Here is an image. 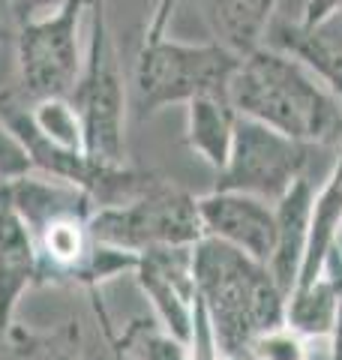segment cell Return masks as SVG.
<instances>
[{
    "instance_id": "cell-1",
    "label": "cell",
    "mask_w": 342,
    "mask_h": 360,
    "mask_svg": "<svg viewBox=\"0 0 342 360\" xmlns=\"http://www.w3.org/2000/svg\"><path fill=\"white\" fill-rule=\"evenodd\" d=\"M228 99L237 115L298 141L315 148H336L342 141V103L310 66L273 45H261L241 60L228 84Z\"/></svg>"
},
{
    "instance_id": "cell-2",
    "label": "cell",
    "mask_w": 342,
    "mask_h": 360,
    "mask_svg": "<svg viewBox=\"0 0 342 360\" xmlns=\"http://www.w3.org/2000/svg\"><path fill=\"white\" fill-rule=\"evenodd\" d=\"M198 300L222 357H246L255 336L285 324L289 295L277 285L267 264L216 238L192 246Z\"/></svg>"
},
{
    "instance_id": "cell-3",
    "label": "cell",
    "mask_w": 342,
    "mask_h": 360,
    "mask_svg": "<svg viewBox=\"0 0 342 360\" xmlns=\"http://www.w3.org/2000/svg\"><path fill=\"white\" fill-rule=\"evenodd\" d=\"M70 99L82 115L84 156L96 165H120L127 156L129 94L108 25V0H90L82 72Z\"/></svg>"
},
{
    "instance_id": "cell-4",
    "label": "cell",
    "mask_w": 342,
    "mask_h": 360,
    "mask_svg": "<svg viewBox=\"0 0 342 360\" xmlns=\"http://www.w3.org/2000/svg\"><path fill=\"white\" fill-rule=\"evenodd\" d=\"M243 58L220 42L144 39L132 70L129 111L144 123L168 105L192 103L196 96H228V84Z\"/></svg>"
},
{
    "instance_id": "cell-5",
    "label": "cell",
    "mask_w": 342,
    "mask_h": 360,
    "mask_svg": "<svg viewBox=\"0 0 342 360\" xmlns=\"http://www.w3.org/2000/svg\"><path fill=\"white\" fill-rule=\"evenodd\" d=\"M90 0H66L61 9L15 27V82L4 94L15 103L70 96L82 72V25Z\"/></svg>"
},
{
    "instance_id": "cell-6",
    "label": "cell",
    "mask_w": 342,
    "mask_h": 360,
    "mask_svg": "<svg viewBox=\"0 0 342 360\" xmlns=\"http://www.w3.org/2000/svg\"><path fill=\"white\" fill-rule=\"evenodd\" d=\"M90 238L141 255L153 246H196L204 238L198 198L156 177L123 205L96 207L87 219Z\"/></svg>"
},
{
    "instance_id": "cell-7",
    "label": "cell",
    "mask_w": 342,
    "mask_h": 360,
    "mask_svg": "<svg viewBox=\"0 0 342 360\" xmlns=\"http://www.w3.org/2000/svg\"><path fill=\"white\" fill-rule=\"evenodd\" d=\"M315 150L324 148L298 141L261 120L237 115L232 153L222 172H216L213 189H234V193L279 201L300 177H310Z\"/></svg>"
},
{
    "instance_id": "cell-8",
    "label": "cell",
    "mask_w": 342,
    "mask_h": 360,
    "mask_svg": "<svg viewBox=\"0 0 342 360\" xmlns=\"http://www.w3.org/2000/svg\"><path fill=\"white\" fill-rule=\"evenodd\" d=\"M135 279L144 297L151 300L153 319L177 336L180 342L192 340L198 288L192 270V246H153L139 255Z\"/></svg>"
},
{
    "instance_id": "cell-9",
    "label": "cell",
    "mask_w": 342,
    "mask_h": 360,
    "mask_svg": "<svg viewBox=\"0 0 342 360\" xmlns=\"http://www.w3.org/2000/svg\"><path fill=\"white\" fill-rule=\"evenodd\" d=\"M198 217L204 238L232 243L234 250L253 255L267 264L277 246V207L267 198L234 193V189H210L198 198Z\"/></svg>"
},
{
    "instance_id": "cell-10",
    "label": "cell",
    "mask_w": 342,
    "mask_h": 360,
    "mask_svg": "<svg viewBox=\"0 0 342 360\" xmlns=\"http://www.w3.org/2000/svg\"><path fill=\"white\" fill-rule=\"evenodd\" d=\"M39 283V255L33 234L0 189V352L15 328L25 295Z\"/></svg>"
},
{
    "instance_id": "cell-11",
    "label": "cell",
    "mask_w": 342,
    "mask_h": 360,
    "mask_svg": "<svg viewBox=\"0 0 342 360\" xmlns=\"http://www.w3.org/2000/svg\"><path fill=\"white\" fill-rule=\"evenodd\" d=\"M0 189L9 198L13 210L21 217V222L30 229V234H37L39 229L61 217L90 219V213H94V201H90L87 189L42 172H27L13 180H0Z\"/></svg>"
},
{
    "instance_id": "cell-12",
    "label": "cell",
    "mask_w": 342,
    "mask_h": 360,
    "mask_svg": "<svg viewBox=\"0 0 342 360\" xmlns=\"http://www.w3.org/2000/svg\"><path fill=\"white\" fill-rule=\"evenodd\" d=\"M265 45L289 51L303 66H310L315 78L342 103V13L327 15L324 21L306 25H270Z\"/></svg>"
},
{
    "instance_id": "cell-13",
    "label": "cell",
    "mask_w": 342,
    "mask_h": 360,
    "mask_svg": "<svg viewBox=\"0 0 342 360\" xmlns=\"http://www.w3.org/2000/svg\"><path fill=\"white\" fill-rule=\"evenodd\" d=\"M312 195H315L312 177H300L279 201H273V207H277V246H273L267 270L285 295H291L300 279L306 240H310Z\"/></svg>"
},
{
    "instance_id": "cell-14",
    "label": "cell",
    "mask_w": 342,
    "mask_h": 360,
    "mask_svg": "<svg viewBox=\"0 0 342 360\" xmlns=\"http://www.w3.org/2000/svg\"><path fill=\"white\" fill-rule=\"evenodd\" d=\"M339 238H342V141L336 144V160H334L327 180L312 195L310 240H306V255H303L298 288L315 283L318 276H324L327 262L334 255Z\"/></svg>"
},
{
    "instance_id": "cell-15",
    "label": "cell",
    "mask_w": 342,
    "mask_h": 360,
    "mask_svg": "<svg viewBox=\"0 0 342 360\" xmlns=\"http://www.w3.org/2000/svg\"><path fill=\"white\" fill-rule=\"evenodd\" d=\"M237 111L228 96H196L186 103V148L213 172H222L232 153Z\"/></svg>"
},
{
    "instance_id": "cell-16",
    "label": "cell",
    "mask_w": 342,
    "mask_h": 360,
    "mask_svg": "<svg viewBox=\"0 0 342 360\" xmlns=\"http://www.w3.org/2000/svg\"><path fill=\"white\" fill-rule=\"evenodd\" d=\"M204 6L216 37L213 42L246 58L265 45L277 0H204Z\"/></svg>"
},
{
    "instance_id": "cell-17",
    "label": "cell",
    "mask_w": 342,
    "mask_h": 360,
    "mask_svg": "<svg viewBox=\"0 0 342 360\" xmlns=\"http://www.w3.org/2000/svg\"><path fill=\"white\" fill-rule=\"evenodd\" d=\"M339 291H342V283L330 274L318 276L310 285L294 288L289 295V303H285V324L291 330L303 333L306 340L330 336L336 321V309H339Z\"/></svg>"
},
{
    "instance_id": "cell-18",
    "label": "cell",
    "mask_w": 342,
    "mask_h": 360,
    "mask_svg": "<svg viewBox=\"0 0 342 360\" xmlns=\"http://www.w3.org/2000/svg\"><path fill=\"white\" fill-rule=\"evenodd\" d=\"M27 120L45 141L63 150H84L82 115L70 96H45L27 105Z\"/></svg>"
},
{
    "instance_id": "cell-19",
    "label": "cell",
    "mask_w": 342,
    "mask_h": 360,
    "mask_svg": "<svg viewBox=\"0 0 342 360\" xmlns=\"http://www.w3.org/2000/svg\"><path fill=\"white\" fill-rule=\"evenodd\" d=\"M111 336L114 348H123L127 360H189V342L171 336L156 319H135L120 336Z\"/></svg>"
},
{
    "instance_id": "cell-20",
    "label": "cell",
    "mask_w": 342,
    "mask_h": 360,
    "mask_svg": "<svg viewBox=\"0 0 342 360\" xmlns=\"http://www.w3.org/2000/svg\"><path fill=\"white\" fill-rule=\"evenodd\" d=\"M6 345H13L25 360H84L78 321H66L51 333H25L13 328Z\"/></svg>"
},
{
    "instance_id": "cell-21",
    "label": "cell",
    "mask_w": 342,
    "mask_h": 360,
    "mask_svg": "<svg viewBox=\"0 0 342 360\" xmlns=\"http://www.w3.org/2000/svg\"><path fill=\"white\" fill-rule=\"evenodd\" d=\"M135 267H139V255L135 252H127V250H120V246L94 240L90 243V252L84 258V264L78 267L72 283L84 285L90 295H96L102 285L111 283V279H118V276H123L127 270L135 274Z\"/></svg>"
},
{
    "instance_id": "cell-22",
    "label": "cell",
    "mask_w": 342,
    "mask_h": 360,
    "mask_svg": "<svg viewBox=\"0 0 342 360\" xmlns=\"http://www.w3.org/2000/svg\"><path fill=\"white\" fill-rule=\"evenodd\" d=\"M249 360H310L306 336L291 330L289 324L261 333L249 345Z\"/></svg>"
},
{
    "instance_id": "cell-23",
    "label": "cell",
    "mask_w": 342,
    "mask_h": 360,
    "mask_svg": "<svg viewBox=\"0 0 342 360\" xmlns=\"http://www.w3.org/2000/svg\"><path fill=\"white\" fill-rule=\"evenodd\" d=\"M33 172L27 150L21 148V141L15 139V132L6 127L0 117V180H13L18 174Z\"/></svg>"
},
{
    "instance_id": "cell-24",
    "label": "cell",
    "mask_w": 342,
    "mask_h": 360,
    "mask_svg": "<svg viewBox=\"0 0 342 360\" xmlns=\"http://www.w3.org/2000/svg\"><path fill=\"white\" fill-rule=\"evenodd\" d=\"M9 4V18H13V27H21L27 21H37L42 15L61 9L66 0H6Z\"/></svg>"
},
{
    "instance_id": "cell-25",
    "label": "cell",
    "mask_w": 342,
    "mask_h": 360,
    "mask_svg": "<svg viewBox=\"0 0 342 360\" xmlns=\"http://www.w3.org/2000/svg\"><path fill=\"white\" fill-rule=\"evenodd\" d=\"M175 6H177V0H159L156 9H153V15H151V21H147L144 39H159V37H165V27H168L171 15H175Z\"/></svg>"
},
{
    "instance_id": "cell-26",
    "label": "cell",
    "mask_w": 342,
    "mask_h": 360,
    "mask_svg": "<svg viewBox=\"0 0 342 360\" xmlns=\"http://www.w3.org/2000/svg\"><path fill=\"white\" fill-rule=\"evenodd\" d=\"M342 13V0H306V15H303V25L312 27L318 21H324L327 15Z\"/></svg>"
},
{
    "instance_id": "cell-27",
    "label": "cell",
    "mask_w": 342,
    "mask_h": 360,
    "mask_svg": "<svg viewBox=\"0 0 342 360\" xmlns=\"http://www.w3.org/2000/svg\"><path fill=\"white\" fill-rule=\"evenodd\" d=\"M330 360H342V291H339L336 321H334V330H330Z\"/></svg>"
},
{
    "instance_id": "cell-28",
    "label": "cell",
    "mask_w": 342,
    "mask_h": 360,
    "mask_svg": "<svg viewBox=\"0 0 342 360\" xmlns=\"http://www.w3.org/2000/svg\"><path fill=\"white\" fill-rule=\"evenodd\" d=\"M6 37H9V25H6L4 18H0V39H6Z\"/></svg>"
},
{
    "instance_id": "cell-29",
    "label": "cell",
    "mask_w": 342,
    "mask_h": 360,
    "mask_svg": "<svg viewBox=\"0 0 342 360\" xmlns=\"http://www.w3.org/2000/svg\"><path fill=\"white\" fill-rule=\"evenodd\" d=\"M220 360H246V357H222V354H220Z\"/></svg>"
}]
</instances>
